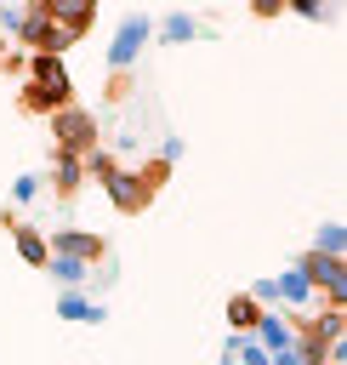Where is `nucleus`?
<instances>
[{
	"label": "nucleus",
	"mask_w": 347,
	"mask_h": 365,
	"mask_svg": "<svg viewBox=\"0 0 347 365\" xmlns=\"http://www.w3.org/2000/svg\"><path fill=\"white\" fill-rule=\"evenodd\" d=\"M46 131H51V143H57V154H74V160H85L91 148H102V131H97V114H91V108H80V103H68V108H57V114L46 120Z\"/></svg>",
	"instance_id": "obj_1"
},
{
	"label": "nucleus",
	"mask_w": 347,
	"mask_h": 365,
	"mask_svg": "<svg viewBox=\"0 0 347 365\" xmlns=\"http://www.w3.org/2000/svg\"><path fill=\"white\" fill-rule=\"evenodd\" d=\"M17 40L28 46V57H63V51H68V40L57 34V23H51V11H46V0H28V6H23V23H17Z\"/></svg>",
	"instance_id": "obj_2"
},
{
	"label": "nucleus",
	"mask_w": 347,
	"mask_h": 365,
	"mask_svg": "<svg viewBox=\"0 0 347 365\" xmlns=\"http://www.w3.org/2000/svg\"><path fill=\"white\" fill-rule=\"evenodd\" d=\"M46 251H51V257H74V262L97 268V262L108 257V240H102L97 228H57V234H46Z\"/></svg>",
	"instance_id": "obj_3"
},
{
	"label": "nucleus",
	"mask_w": 347,
	"mask_h": 365,
	"mask_svg": "<svg viewBox=\"0 0 347 365\" xmlns=\"http://www.w3.org/2000/svg\"><path fill=\"white\" fill-rule=\"evenodd\" d=\"M296 274H301L313 291H324V308H341V285H347V279H341V274H347V268H341V257H319V251H301Z\"/></svg>",
	"instance_id": "obj_4"
},
{
	"label": "nucleus",
	"mask_w": 347,
	"mask_h": 365,
	"mask_svg": "<svg viewBox=\"0 0 347 365\" xmlns=\"http://www.w3.org/2000/svg\"><path fill=\"white\" fill-rule=\"evenodd\" d=\"M148 34H154V23H148L142 11H131V17L119 23L114 46H108V74H131V63H137V51L148 46Z\"/></svg>",
	"instance_id": "obj_5"
},
{
	"label": "nucleus",
	"mask_w": 347,
	"mask_h": 365,
	"mask_svg": "<svg viewBox=\"0 0 347 365\" xmlns=\"http://www.w3.org/2000/svg\"><path fill=\"white\" fill-rule=\"evenodd\" d=\"M102 194H108V205H114L119 217H137V211H148V200H154V194L137 182V171H131V165H119V171L102 182Z\"/></svg>",
	"instance_id": "obj_6"
},
{
	"label": "nucleus",
	"mask_w": 347,
	"mask_h": 365,
	"mask_svg": "<svg viewBox=\"0 0 347 365\" xmlns=\"http://www.w3.org/2000/svg\"><path fill=\"white\" fill-rule=\"evenodd\" d=\"M46 11H51V23H57V34L74 46L80 34H91V23H97V6L91 0H46Z\"/></svg>",
	"instance_id": "obj_7"
},
{
	"label": "nucleus",
	"mask_w": 347,
	"mask_h": 365,
	"mask_svg": "<svg viewBox=\"0 0 347 365\" xmlns=\"http://www.w3.org/2000/svg\"><path fill=\"white\" fill-rule=\"evenodd\" d=\"M256 348L273 359V354H284V348H296V331H290V314H279V308H267L262 319H256Z\"/></svg>",
	"instance_id": "obj_8"
},
{
	"label": "nucleus",
	"mask_w": 347,
	"mask_h": 365,
	"mask_svg": "<svg viewBox=\"0 0 347 365\" xmlns=\"http://www.w3.org/2000/svg\"><path fill=\"white\" fill-rule=\"evenodd\" d=\"M80 188H85V165H80L74 154H51V194L68 205Z\"/></svg>",
	"instance_id": "obj_9"
},
{
	"label": "nucleus",
	"mask_w": 347,
	"mask_h": 365,
	"mask_svg": "<svg viewBox=\"0 0 347 365\" xmlns=\"http://www.w3.org/2000/svg\"><path fill=\"white\" fill-rule=\"evenodd\" d=\"M262 314H267V308H262L250 291H233V297H228V336H250Z\"/></svg>",
	"instance_id": "obj_10"
},
{
	"label": "nucleus",
	"mask_w": 347,
	"mask_h": 365,
	"mask_svg": "<svg viewBox=\"0 0 347 365\" xmlns=\"http://www.w3.org/2000/svg\"><path fill=\"white\" fill-rule=\"evenodd\" d=\"M267 285H273V308H279V302H284V308H307V302H313V285H307L296 268H284V274L267 279Z\"/></svg>",
	"instance_id": "obj_11"
},
{
	"label": "nucleus",
	"mask_w": 347,
	"mask_h": 365,
	"mask_svg": "<svg viewBox=\"0 0 347 365\" xmlns=\"http://www.w3.org/2000/svg\"><path fill=\"white\" fill-rule=\"evenodd\" d=\"M11 240H17V257H23L28 268H46L51 251H46V234H40L34 222H11Z\"/></svg>",
	"instance_id": "obj_12"
},
{
	"label": "nucleus",
	"mask_w": 347,
	"mask_h": 365,
	"mask_svg": "<svg viewBox=\"0 0 347 365\" xmlns=\"http://www.w3.org/2000/svg\"><path fill=\"white\" fill-rule=\"evenodd\" d=\"M57 314H63V319H80V325H97V319H102V302H91L85 291H63V297H57Z\"/></svg>",
	"instance_id": "obj_13"
},
{
	"label": "nucleus",
	"mask_w": 347,
	"mask_h": 365,
	"mask_svg": "<svg viewBox=\"0 0 347 365\" xmlns=\"http://www.w3.org/2000/svg\"><path fill=\"white\" fill-rule=\"evenodd\" d=\"M46 274H51L63 291H80V285L91 279V268H85V262H74V257H46Z\"/></svg>",
	"instance_id": "obj_14"
},
{
	"label": "nucleus",
	"mask_w": 347,
	"mask_h": 365,
	"mask_svg": "<svg viewBox=\"0 0 347 365\" xmlns=\"http://www.w3.org/2000/svg\"><path fill=\"white\" fill-rule=\"evenodd\" d=\"M222 365H267V354L256 348V336H228L222 342Z\"/></svg>",
	"instance_id": "obj_15"
},
{
	"label": "nucleus",
	"mask_w": 347,
	"mask_h": 365,
	"mask_svg": "<svg viewBox=\"0 0 347 365\" xmlns=\"http://www.w3.org/2000/svg\"><path fill=\"white\" fill-rule=\"evenodd\" d=\"M80 165H85V182H97V188H102V182H108L114 171H119V160H114L108 148H91V154H85Z\"/></svg>",
	"instance_id": "obj_16"
},
{
	"label": "nucleus",
	"mask_w": 347,
	"mask_h": 365,
	"mask_svg": "<svg viewBox=\"0 0 347 365\" xmlns=\"http://www.w3.org/2000/svg\"><path fill=\"white\" fill-rule=\"evenodd\" d=\"M131 171H137V182H142L148 194H159V188L171 182V165H165L159 154H154V160H142V165H131Z\"/></svg>",
	"instance_id": "obj_17"
},
{
	"label": "nucleus",
	"mask_w": 347,
	"mask_h": 365,
	"mask_svg": "<svg viewBox=\"0 0 347 365\" xmlns=\"http://www.w3.org/2000/svg\"><path fill=\"white\" fill-rule=\"evenodd\" d=\"M159 34H165V40H171V46H182V40H193V34H199V23H193V17H188V11H171V17H165V23H159Z\"/></svg>",
	"instance_id": "obj_18"
},
{
	"label": "nucleus",
	"mask_w": 347,
	"mask_h": 365,
	"mask_svg": "<svg viewBox=\"0 0 347 365\" xmlns=\"http://www.w3.org/2000/svg\"><path fill=\"white\" fill-rule=\"evenodd\" d=\"M341 240H347V234H341V222H324V228H319V240H313V251H319V257H341Z\"/></svg>",
	"instance_id": "obj_19"
},
{
	"label": "nucleus",
	"mask_w": 347,
	"mask_h": 365,
	"mask_svg": "<svg viewBox=\"0 0 347 365\" xmlns=\"http://www.w3.org/2000/svg\"><path fill=\"white\" fill-rule=\"evenodd\" d=\"M34 194H40V177H34V171H23V177L11 182V200H17V205H28Z\"/></svg>",
	"instance_id": "obj_20"
},
{
	"label": "nucleus",
	"mask_w": 347,
	"mask_h": 365,
	"mask_svg": "<svg viewBox=\"0 0 347 365\" xmlns=\"http://www.w3.org/2000/svg\"><path fill=\"white\" fill-rule=\"evenodd\" d=\"M131 97V74H108V103H125Z\"/></svg>",
	"instance_id": "obj_21"
},
{
	"label": "nucleus",
	"mask_w": 347,
	"mask_h": 365,
	"mask_svg": "<svg viewBox=\"0 0 347 365\" xmlns=\"http://www.w3.org/2000/svg\"><path fill=\"white\" fill-rule=\"evenodd\" d=\"M6 57H11V51H6V40H0V74H6Z\"/></svg>",
	"instance_id": "obj_22"
}]
</instances>
